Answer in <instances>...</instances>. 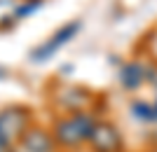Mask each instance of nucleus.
<instances>
[{
	"mask_svg": "<svg viewBox=\"0 0 157 152\" xmlns=\"http://www.w3.org/2000/svg\"><path fill=\"white\" fill-rule=\"evenodd\" d=\"M94 126H96V122H94V117L89 113H75L71 117L59 119L54 124L52 136L56 143H61L66 147H73V145H80L82 140H89Z\"/></svg>",
	"mask_w": 157,
	"mask_h": 152,
	"instance_id": "1",
	"label": "nucleus"
},
{
	"mask_svg": "<svg viewBox=\"0 0 157 152\" xmlns=\"http://www.w3.org/2000/svg\"><path fill=\"white\" fill-rule=\"evenodd\" d=\"M31 110L24 106H7L0 110V147H10L14 143H21L24 133L28 131Z\"/></svg>",
	"mask_w": 157,
	"mask_h": 152,
	"instance_id": "2",
	"label": "nucleus"
},
{
	"mask_svg": "<svg viewBox=\"0 0 157 152\" xmlns=\"http://www.w3.org/2000/svg\"><path fill=\"white\" fill-rule=\"evenodd\" d=\"M78 31H80V24H78V21H73V24H68V26H61L52 38L47 40V42H42L38 49H33V52H31V59L35 61V63H40V61L54 56V54L59 52L66 42H71V38L78 33Z\"/></svg>",
	"mask_w": 157,
	"mask_h": 152,
	"instance_id": "3",
	"label": "nucleus"
},
{
	"mask_svg": "<svg viewBox=\"0 0 157 152\" xmlns=\"http://www.w3.org/2000/svg\"><path fill=\"white\" fill-rule=\"evenodd\" d=\"M89 143H92V147L96 152H120V147H122L120 131L113 124H108V122L94 126L92 136H89Z\"/></svg>",
	"mask_w": 157,
	"mask_h": 152,
	"instance_id": "4",
	"label": "nucleus"
},
{
	"mask_svg": "<svg viewBox=\"0 0 157 152\" xmlns=\"http://www.w3.org/2000/svg\"><path fill=\"white\" fill-rule=\"evenodd\" d=\"M21 145L26 147V152H52L54 150V136L47 133L45 129H40V126H33V129H28L24 133Z\"/></svg>",
	"mask_w": 157,
	"mask_h": 152,
	"instance_id": "5",
	"label": "nucleus"
},
{
	"mask_svg": "<svg viewBox=\"0 0 157 152\" xmlns=\"http://www.w3.org/2000/svg\"><path fill=\"white\" fill-rule=\"evenodd\" d=\"M56 103L63 110H78L87 103V91L80 87H61V91L56 94Z\"/></svg>",
	"mask_w": 157,
	"mask_h": 152,
	"instance_id": "6",
	"label": "nucleus"
},
{
	"mask_svg": "<svg viewBox=\"0 0 157 152\" xmlns=\"http://www.w3.org/2000/svg\"><path fill=\"white\" fill-rule=\"evenodd\" d=\"M143 68L138 66V63H127L122 68V73H120V82L127 87V89H136V87L143 84Z\"/></svg>",
	"mask_w": 157,
	"mask_h": 152,
	"instance_id": "7",
	"label": "nucleus"
},
{
	"mask_svg": "<svg viewBox=\"0 0 157 152\" xmlns=\"http://www.w3.org/2000/svg\"><path fill=\"white\" fill-rule=\"evenodd\" d=\"M14 9H17V5H14L12 0H0V31H5L7 26H12Z\"/></svg>",
	"mask_w": 157,
	"mask_h": 152,
	"instance_id": "8",
	"label": "nucleus"
},
{
	"mask_svg": "<svg viewBox=\"0 0 157 152\" xmlns=\"http://www.w3.org/2000/svg\"><path fill=\"white\" fill-rule=\"evenodd\" d=\"M40 5H42V0H24V2H19L17 9H14V19H21L26 14H33Z\"/></svg>",
	"mask_w": 157,
	"mask_h": 152,
	"instance_id": "9",
	"label": "nucleus"
},
{
	"mask_svg": "<svg viewBox=\"0 0 157 152\" xmlns=\"http://www.w3.org/2000/svg\"><path fill=\"white\" fill-rule=\"evenodd\" d=\"M134 113L138 119H145V122H155L157 119V108H150L145 103H134Z\"/></svg>",
	"mask_w": 157,
	"mask_h": 152,
	"instance_id": "10",
	"label": "nucleus"
},
{
	"mask_svg": "<svg viewBox=\"0 0 157 152\" xmlns=\"http://www.w3.org/2000/svg\"><path fill=\"white\" fill-rule=\"evenodd\" d=\"M0 152H7V150H5V147H0Z\"/></svg>",
	"mask_w": 157,
	"mask_h": 152,
	"instance_id": "11",
	"label": "nucleus"
}]
</instances>
